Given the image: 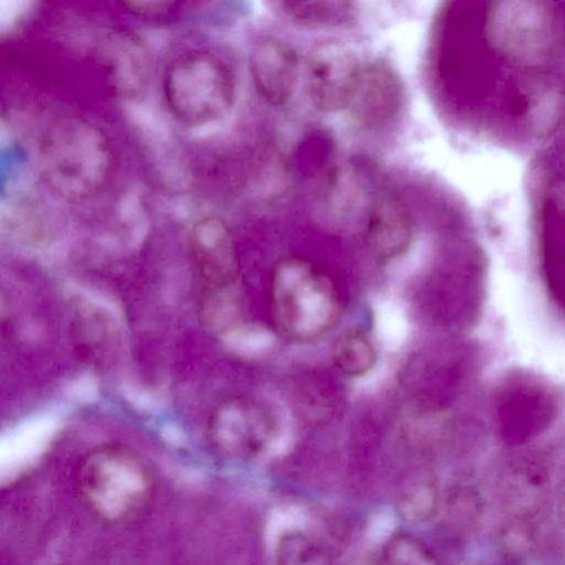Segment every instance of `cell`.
Instances as JSON below:
<instances>
[{"mask_svg":"<svg viewBox=\"0 0 565 565\" xmlns=\"http://www.w3.org/2000/svg\"><path fill=\"white\" fill-rule=\"evenodd\" d=\"M559 514H561V521L563 523V527L565 530V494H564L563 500L561 502Z\"/></svg>","mask_w":565,"mask_h":565,"instance_id":"obj_18","label":"cell"},{"mask_svg":"<svg viewBox=\"0 0 565 565\" xmlns=\"http://www.w3.org/2000/svg\"><path fill=\"white\" fill-rule=\"evenodd\" d=\"M437 500L436 488L430 483H424L404 490L398 503L401 511L409 520H425L435 511Z\"/></svg>","mask_w":565,"mask_h":565,"instance_id":"obj_16","label":"cell"},{"mask_svg":"<svg viewBox=\"0 0 565 565\" xmlns=\"http://www.w3.org/2000/svg\"><path fill=\"white\" fill-rule=\"evenodd\" d=\"M36 157L45 185L70 202L98 195L114 171V150L107 135L79 115L53 120L40 138Z\"/></svg>","mask_w":565,"mask_h":565,"instance_id":"obj_1","label":"cell"},{"mask_svg":"<svg viewBox=\"0 0 565 565\" xmlns=\"http://www.w3.org/2000/svg\"><path fill=\"white\" fill-rule=\"evenodd\" d=\"M363 64L347 42L327 40L315 45L305 65L307 96L315 109L334 114L348 109Z\"/></svg>","mask_w":565,"mask_h":565,"instance_id":"obj_5","label":"cell"},{"mask_svg":"<svg viewBox=\"0 0 565 565\" xmlns=\"http://www.w3.org/2000/svg\"><path fill=\"white\" fill-rule=\"evenodd\" d=\"M404 97L399 73L388 62L374 60L363 65L347 110L358 126L374 129L390 122L399 113Z\"/></svg>","mask_w":565,"mask_h":565,"instance_id":"obj_8","label":"cell"},{"mask_svg":"<svg viewBox=\"0 0 565 565\" xmlns=\"http://www.w3.org/2000/svg\"><path fill=\"white\" fill-rule=\"evenodd\" d=\"M162 87L172 116L191 128L223 120L235 102L231 71L218 57L204 51L189 52L171 61Z\"/></svg>","mask_w":565,"mask_h":565,"instance_id":"obj_4","label":"cell"},{"mask_svg":"<svg viewBox=\"0 0 565 565\" xmlns=\"http://www.w3.org/2000/svg\"><path fill=\"white\" fill-rule=\"evenodd\" d=\"M130 11L138 14H156L170 9V1H128L124 3Z\"/></svg>","mask_w":565,"mask_h":565,"instance_id":"obj_17","label":"cell"},{"mask_svg":"<svg viewBox=\"0 0 565 565\" xmlns=\"http://www.w3.org/2000/svg\"><path fill=\"white\" fill-rule=\"evenodd\" d=\"M381 565H438V563L420 540L401 533L385 544Z\"/></svg>","mask_w":565,"mask_h":565,"instance_id":"obj_15","label":"cell"},{"mask_svg":"<svg viewBox=\"0 0 565 565\" xmlns=\"http://www.w3.org/2000/svg\"><path fill=\"white\" fill-rule=\"evenodd\" d=\"M338 286L328 271L309 258L288 256L273 268L269 310L275 328L295 342L327 334L341 316Z\"/></svg>","mask_w":565,"mask_h":565,"instance_id":"obj_2","label":"cell"},{"mask_svg":"<svg viewBox=\"0 0 565 565\" xmlns=\"http://www.w3.org/2000/svg\"><path fill=\"white\" fill-rule=\"evenodd\" d=\"M248 64L254 87L267 104L284 106L292 98L299 61L288 43L276 38L259 40L249 53Z\"/></svg>","mask_w":565,"mask_h":565,"instance_id":"obj_10","label":"cell"},{"mask_svg":"<svg viewBox=\"0 0 565 565\" xmlns=\"http://www.w3.org/2000/svg\"><path fill=\"white\" fill-rule=\"evenodd\" d=\"M190 254L200 281V294L237 288L241 262L236 239L218 216L196 220L189 236Z\"/></svg>","mask_w":565,"mask_h":565,"instance_id":"obj_7","label":"cell"},{"mask_svg":"<svg viewBox=\"0 0 565 565\" xmlns=\"http://www.w3.org/2000/svg\"><path fill=\"white\" fill-rule=\"evenodd\" d=\"M97 56L117 96L135 98L146 89L151 57L147 44L139 35L125 29L111 30L99 40Z\"/></svg>","mask_w":565,"mask_h":565,"instance_id":"obj_9","label":"cell"},{"mask_svg":"<svg viewBox=\"0 0 565 565\" xmlns=\"http://www.w3.org/2000/svg\"><path fill=\"white\" fill-rule=\"evenodd\" d=\"M76 489L98 521L122 525L137 520L153 494L152 473L132 449L106 444L90 449L75 473Z\"/></svg>","mask_w":565,"mask_h":565,"instance_id":"obj_3","label":"cell"},{"mask_svg":"<svg viewBox=\"0 0 565 565\" xmlns=\"http://www.w3.org/2000/svg\"><path fill=\"white\" fill-rule=\"evenodd\" d=\"M275 9L284 17L303 25H338L354 14L351 2L344 1H278Z\"/></svg>","mask_w":565,"mask_h":565,"instance_id":"obj_13","label":"cell"},{"mask_svg":"<svg viewBox=\"0 0 565 565\" xmlns=\"http://www.w3.org/2000/svg\"><path fill=\"white\" fill-rule=\"evenodd\" d=\"M415 222L407 204L396 194L379 195L369 210L366 237L372 252L382 260H394L409 249Z\"/></svg>","mask_w":565,"mask_h":565,"instance_id":"obj_11","label":"cell"},{"mask_svg":"<svg viewBox=\"0 0 565 565\" xmlns=\"http://www.w3.org/2000/svg\"><path fill=\"white\" fill-rule=\"evenodd\" d=\"M273 430V420L260 404L246 397H232L210 414L205 434L216 454L232 460H245L266 447Z\"/></svg>","mask_w":565,"mask_h":565,"instance_id":"obj_6","label":"cell"},{"mask_svg":"<svg viewBox=\"0 0 565 565\" xmlns=\"http://www.w3.org/2000/svg\"><path fill=\"white\" fill-rule=\"evenodd\" d=\"M275 558L276 565H331L322 544L300 531L287 532L279 539Z\"/></svg>","mask_w":565,"mask_h":565,"instance_id":"obj_14","label":"cell"},{"mask_svg":"<svg viewBox=\"0 0 565 565\" xmlns=\"http://www.w3.org/2000/svg\"><path fill=\"white\" fill-rule=\"evenodd\" d=\"M331 355L335 366L345 375L363 376L376 363V351L370 338L359 329H350L333 341Z\"/></svg>","mask_w":565,"mask_h":565,"instance_id":"obj_12","label":"cell"}]
</instances>
